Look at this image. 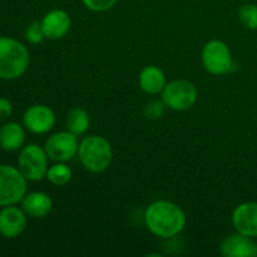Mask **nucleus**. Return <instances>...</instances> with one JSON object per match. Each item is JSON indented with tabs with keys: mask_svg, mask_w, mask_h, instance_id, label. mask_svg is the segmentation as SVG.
Listing matches in <instances>:
<instances>
[{
	"mask_svg": "<svg viewBox=\"0 0 257 257\" xmlns=\"http://www.w3.org/2000/svg\"><path fill=\"white\" fill-rule=\"evenodd\" d=\"M146 225L153 235L170 238L178 235L185 228L186 215L182 208L170 201H156L147 208Z\"/></svg>",
	"mask_w": 257,
	"mask_h": 257,
	"instance_id": "f257e3e1",
	"label": "nucleus"
},
{
	"mask_svg": "<svg viewBox=\"0 0 257 257\" xmlns=\"http://www.w3.org/2000/svg\"><path fill=\"white\" fill-rule=\"evenodd\" d=\"M29 65V52L24 44L13 38L0 37V79L22 77Z\"/></svg>",
	"mask_w": 257,
	"mask_h": 257,
	"instance_id": "f03ea898",
	"label": "nucleus"
},
{
	"mask_svg": "<svg viewBox=\"0 0 257 257\" xmlns=\"http://www.w3.org/2000/svg\"><path fill=\"white\" fill-rule=\"evenodd\" d=\"M78 155L82 165L92 173H100L112 162V146L100 136H89L80 142Z\"/></svg>",
	"mask_w": 257,
	"mask_h": 257,
	"instance_id": "7ed1b4c3",
	"label": "nucleus"
},
{
	"mask_svg": "<svg viewBox=\"0 0 257 257\" xmlns=\"http://www.w3.org/2000/svg\"><path fill=\"white\" fill-rule=\"evenodd\" d=\"M27 195V178L19 170L0 165V206H14Z\"/></svg>",
	"mask_w": 257,
	"mask_h": 257,
	"instance_id": "20e7f679",
	"label": "nucleus"
},
{
	"mask_svg": "<svg viewBox=\"0 0 257 257\" xmlns=\"http://www.w3.org/2000/svg\"><path fill=\"white\" fill-rule=\"evenodd\" d=\"M19 171L27 180L42 181L47 177L48 155L38 145H28L20 151L18 158Z\"/></svg>",
	"mask_w": 257,
	"mask_h": 257,
	"instance_id": "39448f33",
	"label": "nucleus"
},
{
	"mask_svg": "<svg viewBox=\"0 0 257 257\" xmlns=\"http://www.w3.org/2000/svg\"><path fill=\"white\" fill-rule=\"evenodd\" d=\"M202 62L206 70L215 75L227 74L233 67L230 49L221 40H211L203 47Z\"/></svg>",
	"mask_w": 257,
	"mask_h": 257,
	"instance_id": "423d86ee",
	"label": "nucleus"
},
{
	"mask_svg": "<svg viewBox=\"0 0 257 257\" xmlns=\"http://www.w3.org/2000/svg\"><path fill=\"white\" fill-rule=\"evenodd\" d=\"M162 99L173 110H186L197 100V89L187 80H173L162 90Z\"/></svg>",
	"mask_w": 257,
	"mask_h": 257,
	"instance_id": "0eeeda50",
	"label": "nucleus"
},
{
	"mask_svg": "<svg viewBox=\"0 0 257 257\" xmlns=\"http://www.w3.org/2000/svg\"><path fill=\"white\" fill-rule=\"evenodd\" d=\"M78 148H79V145H78L77 136L73 135L69 131L58 132L50 136L44 146L48 157L57 162H67L72 160L77 155Z\"/></svg>",
	"mask_w": 257,
	"mask_h": 257,
	"instance_id": "6e6552de",
	"label": "nucleus"
},
{
	"mask_svg": "<svg viewBox=\"0 0 257 257\" xmlns=\"http://www.w3.org/2000/svg\"><path fill=\"white\" fill-rule=\"evenodd\" d=\"M23 122L28 131L35 135H44L49 132L55 124V115L49 107L44 104H35L28 108L23 115Z\"/></svg>",
	"mask_w": 257,
	"mask_h": 257,
	"instance_id": "1a4fd4ad",
	"label": "nucleus"
},
{
	"mask_svg": "<svg viewBox=\"0 0 257 257\" xmlns=\"http://www.w3.org/2000/svg\"><path fill=\"white\" fill-rule=\"evenodd\" d=\"M232 223L237 232L257 237V202L238 205L232 213Z\"/></svg>",
	"mask_w": 257,
	"mask_h": 257,
	"instance_id": "9d476101",
	"label": "nucleus"
},
{
	"mask_svg": "<svg viewBox=\"0 0 257 257\" xmlns=\"http://www.w3.org/2000/svg\"><path fill=\"white\" fill-rule=\"evenodd\" d=\"M252 237L237 232L221 242L220 250L225 257H257V243Z\"/></svg>",
	"mask_w": 257,
	"mask_h": 257,
	"instance_id": "9b49d317",
	"label": "nucleus"
},
{
	"mask_svg": "<svg viewBox=\"0 0 257 257\" xmlns=\"http://www.w3.org/2000/svg\"><path fill=\"white\" fill-rule=\"evenodd\" d=\"M27 217L23 210L14 206H7L0 211V235L7 238H15L25 230Z\"/></svg>",
	"mask_w": 257,
	"mask_h": 257,
	"instance_id": "f8f14e48",
	"label": "nucleus"
},
{
	"mask_svg": "<svg viewBox=\"0 0 257 257\" xmlns=\"http://www.w3.org/2000/svg\"><path fill=\"white\" fill-rule=\"evenodd\" d=\"M40 23H42L45 38L53 40L60 39V38L64 37L69 32L70 25H72V20H70L68 13L59 9L47 13Z\"/></svg>",
	"mask_w": 257,
	"mask_h": 257,
	"instance_id": "ddd939ff",
	"label": "nucleus"
},
{
	"mask_svg": "<svg viewBox=\"0 0 257 257\" xmlns=\"http://www.w3.org/2000/svg\"><path fill=\"white\" fill-rule=\"evenodd\" d=\"M53 201L47 193L32 192L22 200V210L30 217H45L52 211Z\"/></svg>",
	"mask_w": 257,
	"mask_h": 257,
	"instance_id": "4468645a",
	"label": "nucleus"
},
{
	"mask_svg": "<svg viewBox=\"0 0 257 257\" xmlns=\"http://www.w3.org/2000/svg\"><path fill=\"white\" fill-rule=\"evenodd\" d=\"M141 89L147 94H158L166 87L165 73L156 65L143 68L140 74Z\"/></svg>",
	"mask_w": 257,
	"mask_h": 257,
	"instance_id": "2eb2a0df",
	"label": "nucleus"
},
{
	"mask_svg": "<svg viewBox=\"0 0 257 257\" xmlns=\"http://www.w3.org/2000/svg\"><path fill=\"white\" fill-rule=\"evenodd\" d=\"M25 141V132L19 123L9 122L0 128V147L8 152L22 148Z\"/></svg>",
	"mask_w": 257,
	"mask_h": 257,
	"instance_id": "dca6fc26",
	"label": "nucleus"
},
{
	"mask_svg": "<svg viewBox=\"0 0 257 257\" xmlns=\"http://www.w3.org/2000/svg\"><path fill=\"white\" fill-rule=\"evenodd\" d=\"M89 127V115L82 108H73L67 115V128L73 135L80 136Z\"/></svg>",
	"mask_w": 257,
	"mask_h": 257,
	"instance_id": "f3484780",
	"label": "nucleus"
},
{
	"mask_svg": "<svg viewBox=\"0 0 257 257\" xmlns=\"http://www.w3.org/2000/svg\"><path fill=\"white\" fill-rule=\"evenodd\" d=\"M47 178L53 185L64 186L72 180V170L63 162H58L57 165L48 168Z\"/></svg>",
	"mask_w": 257,
	"mask_h": 257,
	"instance_id": "a211bd4d",
	"label": "nucleus"
},
{
	"mask_svg": "<svg viewBox=\"0 0 257 257\" xmlns=\"http://www.w3.org/2000/svg\"><path fill=\"white\" fill-rule=\"evenodd\" d=\"M238 18L242 23L243 27L247 29H257V5L256 4H245L240 8Z\"/></svg>",
	"mask_w": 257,
	"mask_h": 257,
	"instance_id": "6ab92c4d",
	"label": "nucleus"
},
{
	"mask_svg": "<svg viewBox=\"0 0 257 257\" xmlns=\"http://www.w3.org/2000/svg\"><path fill=\"white\" fill-rule=\"evenodd\" d=\"M45 38L44 32H43L42 23L40 22H33L28 25V28L25 29V39L28 40L32 44H38V43H42L43 39Z\"/></svg>",
	"mask_w": 257,
	"mask_h": 257,
	"instance_id": "aec40b11",
	"label": "nucleus"
},
{
	"mask_svg": "<svg viewBox=\"0 0 257 257\" xmlns=\"http://www.w3.org/2000/svg\"><path fill=\"white\" fill-rule=\"evenodd\" d=\"M83 4L93 12H107V10L112 9L118 0H82Z\"/></svg>",
	"mask_w": 257,
	"mask_h": 257,
	"instance_id": "412c9836",
	"label": "nucleus"
},
{
	"mask_svg": "<svg viewBox=\"0 0 257 257\" xmlns=\"http://www.w3.org/2000/svg\"><path fill=\"white\" fill-rule=\"evenodd\" d=\"M165 103L158 102V100H155V102H151L150 104L146 107V115L151 119H158V118L162 117L163 112H165Z\"/></svg>",
	"mask_w": 257,
	"mask_h": 257,
	"instance_id": "4be33fe9",
	"label": "nucleus"
},
{
	"mask_svg": "<svg viewBox=\"0 0 257 257\" xmlns=\"http://www.w3.org/2000/svg\"><path fill=\"white\" fill-rule=\"evenodd\" d=\"M13 113L12 103L7 98H0V120L7 119Z\"/></svg>",
	"mask_w": 257,
	"mask_h": 257,
	"instance_id": "5701e85b",
	"label": "nucleus"
}]
</instances>
